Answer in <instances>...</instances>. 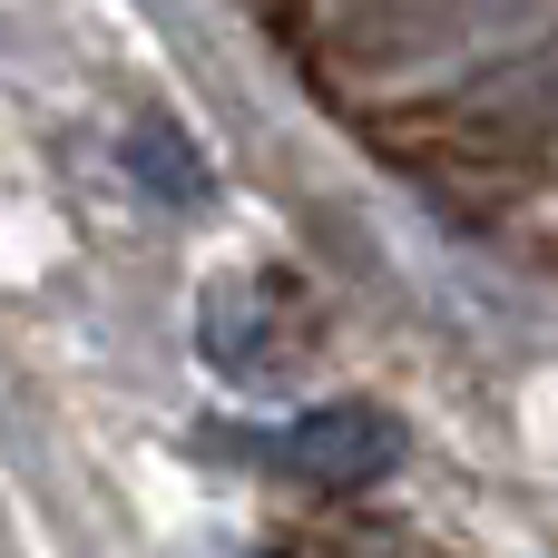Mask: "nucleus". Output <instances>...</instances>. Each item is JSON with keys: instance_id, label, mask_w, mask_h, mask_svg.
<instances>
[{"instance_id": "1", "label": "nucleus", "mask_w": 558, "mask_h": 558, "mask_svg": "<svg viewBox=\"0 0 558 558\" xmlns=\"http://www.w3.org/2000/svg\"><path fill=\"white\" fill-rule=\"evenodd\" d=\"M275 461L294 481H324V490H363L383 471H402V422L373 412V402H324V412H294L275 432Z\"/></svg>"}, {"instance_id": "2", "label": "nucleus", "mask_w": 558, "mask_h": 558, "mask_svg": "<svg viewBox=\"0 0 558 558\" xmlns=\"http://www.w3.org/2000/svg\"><path fill=\"white\" fill-rule=\"evenodd\" d=\"M128 177H137L157 206H177V216H186V206H206V186H216V177H206V157H196L167 118H137V128H128Z\"/></svg>"}]
</instances>
